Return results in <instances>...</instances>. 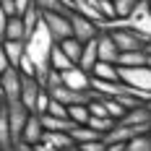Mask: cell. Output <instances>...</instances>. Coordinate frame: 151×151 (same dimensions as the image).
I'll return each mask as SVG.
<instances>
[{"instance_id":"cell-35","label":"cell","mask_w":151,"mask_h":151,"mask_svg":"<svg viewBox=\"0 0 151 151\" xmlns=\"http://www.w3.org/2000/svg\"><path fill=\"white\" fill-rule=\"evenodd\" d=\"M34 151H58V149H52L50 143H45V141H39V143L34 146Z\"/></svg>"},{"instance_id":"cell-45","label":"cell","mask_w":151,"mask_h":151,"mask_svg":"<svg viewBox=\"0 0 151 151\" xmlns=\"http://www.w3.org/2000/svg\"><path fill=\"white\" fill-rule=\"evenodd\" d=\"M0 151H3V149H0Z\"/></svg>"},{"instance_id":"cell-40","label":"cell","mask_w":151,"mask_h":151,"mask_svg":"<svg viewBox=\"0 0 151 151\" xmlns=\"http://www.w3.org/2000/svg\"><path fill=\"white\" fill-rule=\"evenodd\" d=\"M146 68H151V55H149V60H146Z\"/></svg>"},{"instance_id":"cell-20","label":"cell","mask_w":151,"mask_h":151,"mask_svg":"<svg viewBox=\"0 0 151 151\" xmlns=\"http://www.w3.org/2000/svg\"><path fill=\"white\" fill-rule=\"evenodd\" d=\"M42 141L50 143L52 149H58V151H65V149L73 146V141H70L68 133H50V130H45V138H42Z\"/></svg>"},{"instance_id":"cell-22","label":"cell","mask_w":151,"mask_h":151,"mask_svg":"<svg viewBox=\"0 0 151 151\" xmlns=\"http://www.w3.org/2000/svg\"><path fill=\"white\" fill-rule=\"evenodd\" d=\"M86 128H91L94 133H99V136L104 138L107 133L115 128V120H112V117H94V115H91L89 122H86Z\"/></svg>"},{"instance_id":"cell-2","label":"cell","mask_w":151,"mask_h":151,"mask_svg":"<svg viewBox=\"0 0 151 151\" xmlns=\"http://www.w3.org/2000/svg\"><path fill=\"white\" fill-rule=\"evenodd\" d=\"M42 21H45V26H47V31H50V37H52L55 45H60V42L73 37L70 13H42Z\"/></svg>"},{"instance_id":"cell-37","label":"cell","mask_w":151,"mask_h":151,"mask_svg":"<svg viewBox=\"0 0 151 151\" xmlns=\"http://www.w3.org/2000/svg\"><path fill=\"white\" fill-rule=\"evenodd\" d=\"M3 109H5V99L0 96V115H3Z\"/></svg>"},{"instance_id":"cell-7","label":"cell","mask_w":151,"mask_h":151,"mask_svg":"<svg viewBox=\"0 0 151 151\" xmlns=\"http://www.w3.org/2000/svg\"><path fill=\"white\" fill-rule=\"evenodd\" d=\"M45 91V86L37 81V78H24L21 76V104L26 107L29 112H34V107H37V99H39V94Z\"/></svg>"},{"instance_id":"cell-21","label":"cell","mask_w":151,"mask_h":151,"mask_svg":"<svg viewBox=\"0 0 151 151\" xmlns=\"http://www.w3.org/2000/svg\"><path fill=\"white\" fill-rule=\"evenodd\" d=\"M50 68H52V70H58V73H65V70H70V68H73V63L63 55V50H60L58 45L52 47V55H50Z\"/></svg>"},{"instance_id":"cell-4","label":"cell","mask_w":151,"mask_h":151,"mask_svg":"<svg viewBox=\"0 0 151 151\" xmlns=\"http://www.w3.org/2000/svg\"><path fill=\"white\" fill-rule=\"evenodd\" d=\"M5 112H8V125H11V136H13V143L21 141V133H24V125L29 120V109L21 104V102H13V104H5Z\"/></svg>"},{"instance_id":"cell-9","label":"cell","mask_w":151,"mask_h":151,"mask_svg":"<svg viewBox=\"0 0 151 151\" xmlns=\"http://www.w3.org/2000/svg\"><path fill=\"white\" fill-rule=\"evenodd\" d=\"M96 58H99V63H112V65H117L120 50H117V45L112 42V37H109L107 31H102V34L96 37Z\"/></svg>"},{"instance_id":"cell-19","label":"cell","mask_w":151,"mask_h":151,"mask_svg":"<svg viewBox=\"0 0 151 151\" xmlns=\"http://www.w3.org/2000/svg\"><path fill=\"white\" fill-rule=\"evenodd\" d=\"M58 47L63 50V55H65L68 60L73 63V65H78V60H81V52H83V45H81L78 39H73V37H70V39H65V42H60Z\"/></svg>"},{"instance_id":"cell-23","label":"cell","mask_w":151,"mask_h":151,"mask_svg":"<svg viewBox=\"0 0 151 151\" xmlns=\"http://www.w3.org/2000/svg\"><path fill=\"white\" fill-rule=\"evenodd\" d=\"M11 146H13V136H11V125H8V112L3 109V115H0V149L11 151Z\"/></svg>"},{"instance_id":"cell-17","label":"cell","mask_w":151,"mask_h":151,"mask_svg":"<svg viewBox=\"0 0 151 151\" xmlns=\"http://www.w3.org/2000/svg\"><path fill=\"white\" fill-rule=\"evenodd\" d=\"M3 50H5V55H8L11 68H16L18 60L26 55V42H8V39H3Z\"/></svg>"},{"instance_id":"cell-30","label":"cell","mask_w":151,"mask_h":151,"mask_svg":"<svg viewBox=\"0 0 151 151\" xmlns=\"http://www.w3.org/2000/svg\"><path fill=\"white\" fill-rule=\"evenodd\" d=\"M81 149H83V151H104V149H107V143H104V138H102V141H91V143H83Z\"/></svg>"},{"instance_id":"cell-14","label":"cell","mask_w":151,"mask_h":151,"mask_svg":"<svg viewBox=\"0 0 151 151\" xmlns=\"http://www.w3.org/2000/svg\"><path fill=\"white\" fill-rule=\"evenodd\" d=\"M149 60V55L143 50H136V52H120L117 58V68H143Z\"/></svg>"},{"instance_id":"cell-28","label":"cell","mask_w":151,"mask_h":151,"mask_svg":"<svg viewBox=\"0 0 151 151\" xmlns=\"http://www.w3.org/2000/svg\"><path fill=\"white\" fill-rule=\"evenodd\" d=\"M45 115L50 117H63V120H68V107H63L60 102H55V99H50V107H47Z\"/></svg>"},{"instance_id":"cell-10","label":"cell","mask_w":151,"mask_h":151,"mask_svg":"<svg viewBox=\"0 0 151 151\" xmlns=\"http://www.w3.org/2000/svg\"><path fill=\"white\" fill-rule=\"evenodd\" d=\"M42 138H45V125H42V117L31 112V115H29V120H26V125H24L21 141H24V143H29V146H37Z\"/></svg>"},{"instance_id":"cell-5","label":"cell","mask_w":151,"mask_h":151,"mask_svg":"<svg viewBox=\"0 0 151 151\" xmlns=\"http://www.w3.org/2000/svg\"><path fill=\"white\" fill-rule=\"evenodd\" d=\"M0 86H3L5 104H13V102L21 99V73L16 68H8L5 73H0Z\"/></svg>"},{"instance_id":"cell-18","label":"cell","mask_w":151,"mask_h":151,"mask_svg":"<svg viewBox=\"0 0 151 151\" xmlns=\"http://www.w3.org/2000/svg\"><path fill=\"white\" fill-rule=\"evenodd\" d=\"M42 125H45V130L50 133H70L76 125L70 120H63V117H50V115H42Z\"/></svg>"},{"instance_id":"cell-44","label":"cell","mask_w":151,"mask_h":151,"mask_svg":"<svg viewBox=\"0 0 151 151\" xmlns=\"http://www.w3.org/2000/svg\"><path fill=\"white\" fill-rule=\"evenodd\" d=\"M149 136H151V133H149Z\"/></svg>"},{"instance_id":"cell-27","label":"cell","mask_w":151,"mask_h":151,"mask_svg":"<svg viewBox=\"0 0 151 151\" xmlns=\"http://www.w3.org/2000/svg\"><path fill=\"white\" fill-rule=\"evenodd\" d=\"M125 151H151V136H138L133 141H128L125 143Z\"/></svg>"},{"instance_id":"cell-8","label":"cell","mask_w":151,"mask_h":151,"mask_svg":"<svg viewBox=\"0 0 151 151\" xmlns=\"http://www.w3.org/2000/svg\"><path fill=\"white\" fill-rule=\"evenodd\" d=\"M63 86L73 91H91V76L86 70H81L78 65H73L70 70L63 73Z\"/></svg>"},{"instance_id":"cell-13","label":"cell","mask_w":151,"mask_h":151,"mask_svg":"<svg viewBox=\"0 0 151 151\" xmlns=\"http://www.w3.org/2000/svg\"><path fill=\"white\" fill-rule=\"evenodd\" d=\"M91 78H96V81H120V68L117 65H112V63H99L91 68Z\"/></svg>"},{"instance_id":"cell-16","label":"cell","mask_w":151,"mask_h":151,"mask_svg":"<svg viewBox=\"0 0 151 151\" xmlns=\"http://www.w3.org/2000/svg\"><path fill=\"white\" fill-rule=\"evenodd\" d=\"M96 39H91V42H86L83 45V52H81V60H78V68L81 70H86V73H91V68L96 65Z\"/></svg>"},{"instance_id":"cell-38","label":"cell","mask_w":151,"mask_h":151,"mask_svg":"<svg viewBox=\"0 0 151 151\" xmlns=\"http://www.w3.org/2000/svg\"><path fill=\"white\" fill-rule=\"evenodd\" d=\"M143 52H146V55H151V42H149L146 47H143Z\"/></svg>"},{"instance_id":"cell-43","label":"cell","mask_w":151,"mask_h":151,"mask_svg":"<svg viewBox=\"0 0 151 151\" xmlns=\"http://www.w3.org/2000/svg\"><path fill=\"white\" fill-rule=\"evenodd\" d=\"M138 3H141V0H138Z\"/></svg>"},{"instance_id":"cell-29","label":"cell","mask_w":151,"mask_h":151,"mask_svg":"<svg viewBox=\"0 0 151 151\" xmlns=\"http://www.w3.org/2000/svg\"><path fill=\"white\" fill-rule=\"evenodd\" d=\"M47 107H50V94L42 91V94H39V99H37V107H34V115H39V117H42V115L47 112Z\"/></svg>"},{"instance_id":"cell-26","label":"cell","mask_w":151,"mask_h":151,"mask_svg":"<svg viewBox=\"0 0 151 151\" xmlns=\"http://www.w3.org/2000/svg\"><path fill=\"white\" fill-rule=\"evenodd\" d=\"M34 8H39L42 13H70L60 0H31Z\"/></svg>"},{"instance_id":"cell-31","label":"cell","mask_w":151,"mask_h":151,"mask_svg":"<svg viewBox=\"0 0 151 151\" xmlns=\"http://www.w3.org/2000/svg\"><path fill=\"white\" fill-rule=\"evenodd\" d=\"M13 5H16V16H24L31 8V0H13Z\"/></svg>"},{"instance_id":"cell-25","label":"cell","mask_w":151,"mask_h":151,"mask_svg":"<svg viewBox=\"0 0 151 151\" xmlns=\"http://www.w3.org/2000/svg\"><path fill=\"white\" fill-rule=\"evenodd\" d=\"M136 3L138 0H112V5H115V18H117V21H128V18L133 16Z\"/></svg>"},{"instance_id":"cell-6","label":"cell","mask_w":151,"mask_h":151,"mask_svg":"<svg viewBox=\"0 0 151 151\" xmlns=\"http://www.w3.org/2000/svg\"><path fill=\"white\" fill-rule=\"evenodd\" d=\"M70 29H73V39H78L81 45H86V42L99 37V26L78 13H70Z\"/></svg>"},{"instance_id":"cell-33","label":"cell","mask_w":151,"mask_h":151,"mask_svg":"<svg viewBox=\"0 0 151 151\" xmlns=\"http://www.w3.org/2000/svg\"><path fill=\"white\" fill-rule=\"evenodd\" d=\"M11 68V63H8V55H5V50H3V42H0V73H5Z\"/></svg>"},{"instance_id":"cell-12","label":"cell","mask_w":151,"mask_h":151,"mask_svg":"<svg viewBox=\"0 0 151 151\" xmlns=\"http://www.w3.org/2000/svg\"><path fill=\"white\" fill-rule=\"evenodd\" d=\"M3 39H8V42H26V29H24L21 16L8 18V24H5V29H3Z\"/></svg>"},{"instance_id":"cell-34","label":"cell","mask_w":151,"mask_h":151,"mask_svg":"<svg viewBox=\"0 0 151 151\" xmlns=\"http://www.w3.org/2000/svg\"><path fill=\"white\" fill-rule=\"evenodd\" d=\"M11 151H34V146H29V143H24V141H16L13 146H11Z\"/></svg>"},{"instance_id":"cell-41","label":"cell","mask_w":151,"mask_h":151,"mask_svg":"<svg viewBox=\"0 0 151 151\" xmlns=\"http://www.w3.org/2000/svg\"><path fill=\"white\" fill-rule=\"evenodd\" d=\"M146 3H149V8H151V0H146Z\"/></svg>"},{"instance_id":"cell-24","label":"cell","mask_w":151,"mask_h":151,"mask_svg":"<svg viewBox=\"0 0 151 151\" xmlns=\"http://www.w3.org/2000/svg\"><path fill=\"white\" fill-rule=\"evenodd\" d=\"M91 117L89 112V104H76V107H68V120L73 125H86Z\"/></svg>"},{"instance_id":"cell-42","label":"cell","mask_w":151,"mask_h":151,"mask_svg":"<svg viewBox=\"0 0 151 151\" xmlns=\"http://www.w3.org/2000/svg\"><path fill=\"white\" fill-rule=\"evenodd\" d=\"M149 112H151V102H149Z\"/></svg>"},{"instance_id":"cell-36","label":"cell","mask_w":151,"mask_h":151,"mask_svg":"<svg viewBox=\"0 0 151 151\" xmlns=\"http://www.w3.org/2000/svg\"><path fill=\"white\" fill-rule=\"evenodd\" d=\"M104 151H125V143H107Z\"/></svg>"},{"instance_id":"cell-39","label":"cell","mask_w":151,"mask_h":151,"mask_svg":"<svg viewBox=\"0 0 151 151\" xmlns=\"http://www.w3.org/2000/svg\"><path fill=\"white\" fill-rule=\"evenodd\" d=\"M65 151H83L81 146H70V149H65Z\"/></svg>"},{"instance_id":"cell-3","label":"cell","mask_w":151,"mask_h":151,"mask_svg":"<svg viewBox=\"0 0 151 151\" xmlns=\"http://www.w3.org/2000/svg\"><path fill=\"white\" fill-rule=\"evenodd\" d=\"M47 94H50V99H55V102H60L63 107L89 104L91 99H94V94H91V91H73V89H65V86H58V89L47 91Z\"/></svg>"},{"instance_id":"cell-11","label":"cell","mask_w":151,"mask_h":151,"mask_svg":"<svg viewBox=\"0 0 151 151\" xmlns=\"http://www.w3.org/2000/svg\"><path fill=\"white\" fill-rule=\"evenodd\" d=\"M120 125H130V128H138V125H151L149 104H136L133 109H128V112L122 115Z\"/></svg>"},{"instance_id":"cell-32","label":"cell","mask_w":151,"mask_h":151,"mask_svg":"<svg viewBox=\"0 0 151 151\" xmlns=\"http://www.w3.org/2000/svg\"><path fill=\"white\" fill-rule=\"evenodd\" d=\"M0 5H3V11H5V16H8V18H13V16H16L13 0H0Z\"/></svg>"},{"instance_id":"cell-1","label":"cell","mask_w":151,"mask_h":151,"mask_svg":"<svg viewBox=\"0 0 151 151\" xmlns=\"http://www.w3.org/2000/svg\"><path fill=\"white\" fill-rule=\"evenodd\" d=\"M109 37H112V42L117 45L120 52H136V50H143V47L149 45V39L141 31H136L133 26H125V21H122V26L109 31Z\"/></svg>"},{"instance_id":"cell-15","label":"cell","mask_w":151,"mask_h":151,"mask_svg":"<svg viewBox=\"0 0 151 151\" xmlns=\"http://www.w3.org/2000/svg\"><path fill=\"white\" fill-rule=\"evenodd\" d=\"M68 136H70V141H73V146H83V143H91V141H102V136L94 133V130L86 128V125H76Z\"/></svg>"}]
</instances>
